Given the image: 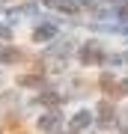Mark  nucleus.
<instances>
[{
	"label": "nucleus",
	"mask_w": 128,
	"mask_h": 134,
	"mask_svg": "<svg viewBox=\"0 0 128 134\" xmlns=\"http://www.w3.org/2000/svg\"><path fill=\"white\" fill-rule=\"evenodd\" d=\"M119 96H128V81H119Z\"/></svg>",
	"instance_id": "ddd939ff"
},
{
	"label": "nucleus",
	"mask_w": 128,
	"mask_h": 134,
	"mask_svg": "<svg viewBox=\"0 0 128 134\" xmlns=\"http://www.w3.org/2000/svg\"><path fill=\"white\" fill-rule=\"evenodd\" d=\"M95 113H98V122H101V125H110V122H116V110H113V104H110V101H98Z\"/></svg>",
	"instance_id": "f03ea898"
},
{
	"label": "nucleus",
	"mask_w": 128,
	"mask_h": 134,
	"mask_svg": "<svg viewBox=\"0 0 128 134\" xmlns=\"http://www.w3.org/2000/svg\"><path fill=\"white\" fill-rule=\"evenodd\" d=\"M45 6H54V9H63V12H77V3L71 0H42Z\"/></svg>",
	"instance_id": "0eeeda50"
},
{
	"label": "nucleus",
	"mask_w": 128,
	"mask_h": 134,
	"mask_svg": "<svg viewBox=\"0 0 128 134\" xmlns=\"http://www.w3.org/2000/svg\"><path fill=\"white\" fill-rule=\"evenodd\" d=\"M18 83H21V86H42V77L27 75V77H18Z\"/></svg>",
	"instance_id": "9d476101"
},
{
	"label": "nucleus",
	"mask_w": 128,
	"mask_h": 134,
	"mask_svg": "<svg viewBox=\"0 0 128 134\" xmlns=\"http://www.w3.org/2000/svg\"><path fill=\"white\" fill-rule=\"evenodd\" d=\"M18 60H21V54L15 48H3V54H0V63H18Z\"/></svg>",
	"instance_id": "1a4fd4ad"
},
{
	"label": "nucleus",
	"mask_w": 128,
	"mask_h": 134,
	"mask_svg": "<svg viewBox=\"0 0 128 134\" xmlns=\"http://www.w3.org/2000/svg\"><path fill=\"white\" fill-rule=\"evenodd\" d=\"M101 86H104V90L110 92V96H119V83H116V81H113V77H110L107 72L101 75Z\"/></svg>",
	"instance_id": "6e6552de"
},
{
	"label": "nucleus",
	"mask_w": 128,
	"mask_h": 134,
	"mask_svg": "<svg viewBox=\"0 0 128 134\" xmlns=\"http://www.w3.org/2000/svg\"><path fill=\"white\" fill-rule=\"evenodd\" d=\"M39 128H42V131H57V128H60V116H57V113L39 116Z\"/></svg>",
	"instance_id": "20e7f679"
},
{
	"label": "nucleus",
	"mask_w": 128,
	"mask_h": 134,
	"mask_svg": "<svg viewBox=\"0 0 128 134\" xmlns=\"http://www.w3.org/2000/svg\"><path fill=\"white\" fill-rule=\"evenodd\" d=\"M66 101V96H60V92H42L39 96V104H48V107H57Z\"/></svg>",
	"instance_id": "39448f33"
},
{
	"label": "nucleus",
	"mask_w": 128,
	"mask_h": 134,
	"mask_svg": "<svg viewBox=\"0 0 128 134\" xmlns=\"http://www.w3.org/2000/svg\"><path fill=\"white\" fill-rule=\"evenodd\" d=\"M90 122H92L90 110H77L71 116V122H69V131H84V128H90Z\"/></svg>",
	"instance_id": "7ed1b4c3"
},
{
	"label": "nucleus",
	"mask_w": 128,
	"mask_h": 134,
	"mask_svg": "<svg viewBox=\"0 0 128 134\" xmlns=\"http://www.w3.org/2000/svg\"><path fill=\"white\" fill-rule=\"evenodd\" d=\"M81 63H86V66H98V63H104L101 45L98 42H86L84 48H81Z\"/></svg>",
	"instance_id": "f257e3e1"
},
{
	"label": "nucleus",
	"mask_w": 128,
	"mask_h": 134,
	"mask_svg": "<svg viewBox=\"0 0 128 134\" xmlns=\"http://www.w3.org/2000/svg\"><path fill=\"white\" fill-rule=\"evenodd\" d=\"M77 3H86V0H77Z\"/></svg>",
	"instance_id": "4468645a"
},
{
	"label": "nucleus",
	"mask_w": 128,
	"mask_h": 134,
	"mask_svg": "<svg viewBox=\"0 0 128 134\" xmlns=\"http://www.w3.org/2000/svg\"><path fill=\"white\" fill-rule=\"evenodd\" d=\"M116 18H119V21H125V24H128V3H122V6L116 9Z\"/></svg>",
	"instance_id": "9b49d317"
},
{
	"label": "nucleus",
	"mask_w": 128,
	"mask_h": 134,
	"mask_svg": "<svg viewBox=\"0 0 128 134\" xmlns=\"http://www.w3.org/2000/svg\"><path fill=\"white\" fill-rule=\"evenodd\" d=\"M9 36H12L9 27H0V39H3V42H9Z\"/></svg>",
	"instance_id": "f8f14e48"
},
{
	"label": "nucleus",
	"mask_w": 128,
	"mask_h": 134,
	"mask_svg": "<svg viewBox=\"0 0 128 134\" xmlns=\"http://www.w3.org/2000/svg\"><path fill=\"white\" fill-rule=\"evenodd\" d=\"M54 36H57V27H51V24L33 30V39H36V42H48V39H54Z\"/></svg>",
	"instance_id": "423d86ee"
}]
</instances>
